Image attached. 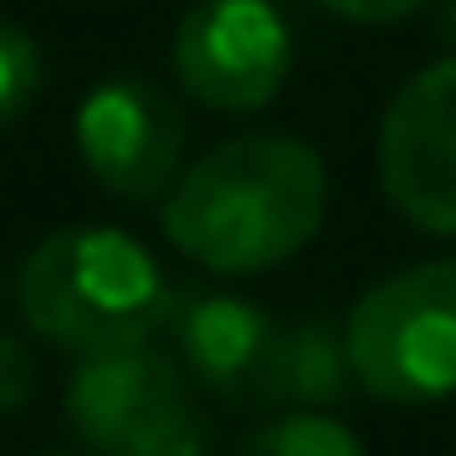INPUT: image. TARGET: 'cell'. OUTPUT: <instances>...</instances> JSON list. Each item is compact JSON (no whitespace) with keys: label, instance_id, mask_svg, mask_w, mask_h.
I'll use <instances>...</instances> for the list:
<instances>
[{"label":"cell","instance_id":"8","mask_svg":"<svg viewBox=\"0 0 456 456\" xmlns=\"http://www.w3.org/2000/svg\"><path fill=\"white\" fill-rule=\"evenodd\" d=\"M167 330H174L179 370L197 387H208L225 404H260L272 346H278V330H283L266 306L225 289H179Z\"/></svg>","mask_w":456,"mask_h":456},{"label":"cell","instance_id":"10","mask_svg":"<svg viewBox=\"0 0 456 456\" xmlns=\"http://www.w3.org/2000/svg\"><path fill=\"white\" fill-rule=\"evenodd\" d=\"M237 456H370L364 439L330 411H278L237 445Z\"/></svg>","mask_w":456,"mask_h":456},{"label":"cell","instance_id":"14","mask_svg":"<svg viewBox=\"0 0 456 456\" xmlns=\"http://www.w3.org/2000/svg\"><path fill=\"white\" fill-rule=\"evenodd\" d=\"M46 456H69V451H46Z\"/></svg>","mask_w":456,"mask_h":456},{"label":"cell","instance_id":"1","mask_svg":"<svg viewBox=\"0 0 456 456\" xmlns=\"http://www.w3.org/2000/svg\"><path fill=\"white\" fill-rule=\"evenodd\" d=\"M330 208V167L306 139H225L174 179L162 232L185 260L220 278H248L295 260Z\"/></svg>","mask_w":456,"mask_h":456},{"label":"cell","instance_id":"2","mask_svg":"<svg viewBox=\"0 0 456 456\" xmlns=\"http://www.w3.org/2000/svg\"><path fill=\"white\" fill-rule=\"evenodd\" d=\"M174 295L162 260L116 225H64L18 266L23 323L69 358L151 346L156 330H167Z\"/></svg>","mask_w":456,"mask_h":456},{"label":"cell","instance_id":"5","mask_svg":"<svg viewBox=\"0 0 456 456\" xmlns=\"http://www.w3.org/2000/svg\"><path fill=\"white\" fill-rule=\"evenodd\" d=\"M295 35L266 0H202L174 29V76L185 99L220 116L266 110L289 81Z\"/></svg>","mask_w":456,"mask_h":456},{"label":"cell","instance_id":"15","mask_svg":"<svg viewBox=\"0 0 456 456\" xmlns=\"http://www.w3.org/2000/svg\"><path fill=\"white\" fill-rule=\"evenodd\" d=\"M451 23H456V0H451Z\"/></svg>","mask_w":456,"mask_h":456},{"label":"cell","instance_id":"11","mask_svg":"<svg viewBox=\"0 0 456 456\" xmlns=\"http://www.w3.org/2000/svg\"><path fill=\"white\" fill-rule=\"evenodd\" d=\"M41 76H46V69H41V46H35L18 23L0 18V127L18 122V116L35 104Z\"/></svg>","mask_w":456,"mask_h":456},{"label":"cell","instance_id":"3","mask_svg":"<svg viewBox=\"0 0 456 456\" xmlns=\"http://www.w3.org/2000/svg\"><path fill=\"white\" fill-rule=\"evenodd\" d=\"M353 381L381 404L456 393V260H422L370 283L341 323Z\"/></svg>","mask_w":456,"mask_h":456},{"label":"cell","instance_id":"6","mask_svg":"<svg viewBox=\"0 0 456 456\" xmlns=\"http://www.w3.org/2000/svg\"><path fill=\"white\" fill-rule=\"evenodd\" d=\"M387 202L428 237H456V58H439L393 93L376 139Z\"/></svg>","mask_w":456,"mask_h":456},{"label":"cell","instance_id":"7","mask_svg":"<svg viewBox=\"0 0 456 456\" xmlns=\"http://www.w3.org/2000/svg\"><path fill=\"white\" fill-rule=\"evenodd\" d=\"M76 145L87 174L122 202H156L185 174V116L156 81L116 76L81 99Z\"/></svg>","mask_w":456,"mask_h":456},{"label":"cell","instance_id":"12","mask_svg":"<svg viewBox=\"0 0 456 456\" xmlns=\"http://www.w3.org/2000/svg\"><path fill=\"white\" fill-rule=\"evenodd\" d=\"M35 358H29V346L18 341V335H6L0 330V416L6 411H23V404L35 399Z\"/></svg>","mask_w":456,"mask_h":456},{"label":"cell","instance_id":"4","mask_svg":"<svg viewBox=\"0 0 456 456\" xmlns=\"http://www.w3.org/2000/svg\"><path fill=\"white\" fill-rule=\"evenodd\" d=\"M64 422L93 456H208V422L174 353L127 346L76 358L64 381Z\"/></svg>","mask_w":456,"mask_h":456},{"label":"cell","instance_id":"13","mask_svg":"<svg viewBox=\"0 0 456 456\" xmlns=\"http://www.w3.org/2000/svg\"><path fill=\"white\" fill-rule=\"evenodd\" d=\"M330 18H346V23H399L411 12H422L428 0H318Z\"/></svg>","mask_w":456,"mask_h":456},{"label":"cell","instance_id":"9","mask_svg":"<svg viewBox=\"0 0 456 456\" xmlns=\"http://www.w3.org/2000/svg\"><path fill=\"white\" fill-rule=\"evenodd\" d=\"M353 364H346V335L330 318H301L283 323L278 346L266 364V387H260V411H330L346 399Z\"/></svg>","mask_w":456,"mask_h":456}]
</instances>
